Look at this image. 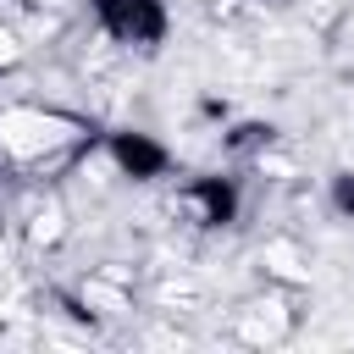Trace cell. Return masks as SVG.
I'll use <instances>...</instances> for the list:
<instances>
[{
	"mask_svg": "<svg viewBox=\"0 0 354 354\" xmlns=\"http://www.w3.org/2000/svg\"><path fill=\"white\" fill-rule=\"evenodd\" d=\"M260 271H266V282H277V288H304V282H310V254H304L299 238L277 232V238L260 243Z\"/></svg>",
	"mask_w": 354,
	"mask_h": 354,
	"instance_id": "cell-6",
	"label": "cell"
},
{
	"mask_svg": "<svg viewBox=\"0 0 354 354\" xmlns=\"http://www.w3.org/2000/svg\"><path fill=\"white\" fill-rule=\"evenodd\" d=\"M94 144V122L61 105L11 100L0 105V171L11 183H55Z\"/></svg>",
	"mask_w": 354,
	"mask_h": 354,
	"instance_id": "cell-1",
	"label": "cell"
},
{
	"mask_svg": "<svg viewBox=\"0 0 354 354\" xmlns=\"http://www.w3.org/2000/svg\"><path fill=\"white\" fill-rule=\"evenodd\" d=\"M100 22L111 28L116 44H155L166 33V11L160 0H94Z\"/></svg>",
	"mask_w": 354,
	"mask_h": 354,
	"instance_id": "cell-4",
	"label": "cell"
},
{
	"mask_svg": "<svg viewBox=\"0 0 354 354\" xmlns=\"http://www.w3.org/2000/svg\"><path fill=\"white\" fill-rule=\"evenodd\" d=\"M177 210H183L194 227H221V221L232 216V188H227V183H216V177L188 183V188L177 194Z\"/></svg>",
	"mask_w": 354,
	"mask_h": 354,
	"instance_id": "cell-7",
	"label": "cell"
},
{
	"mask_svg": "<svg viewBox=\"0 0 354 354\" xmlns=\"http://www.w3.org/2000/svg\"><path fill=\"white\" fill-rule=\"evenodd\" d=\"M77 310L100 315V321H122V315H133V282H122L111 271H88L77 282Z\"/></svg>",
	"mask_w": 354,
	"mask_h": 354,
	"instance_id": "cell-5",
	"label": "cell"
},
{
	"mask_svg": "<svg viewBox=\"0 0 354 354\" xmlns=\"http://www.w3.org/2000/svg\"><path fill=\"white\" fill-rule=\"evenodd\" d=\"M111 160H116L127 177H155V171L166 166V149L149 144L144 133H116V138H111Z\"/></svg>",
	"mask_w": 354,
	"mask_h": 354,
	"instance_id": "cell-8",
	"label": "cell"
},
{
	"mask_svg": "<svg viewBox=\"0 0 354 354\" xmlns=\"http://www.w3.org/2000/svg\"><path fill=\"white\" fill-rule=\"evenodd\" d=\"M227 332H232L238 343H249V348H277V343H288V337L299 332V288L266 282L260 293L238 299L232 315H227Z\"/></svg>",
	"mask_w": 354,
	"mask_h": 354,
	"instance_id": "cell-2",
	"label": "cell"
},
{
	"mask_svg": "<svg viewBox=\"0 0 354 354\" xmlns=\"http://www.w3.org/2000/svg\"><path fill=\"white\" fill-rule=\"evenodd\" d=\"M17 232L28 249H55L66 232H72V216H66V199L50 188V183H22V210H17Z\"/></svg>",
	"mask_w": 354,
	"mask_h": 354,
	"instance_id": "cell-3",
	"label": "cell"
},
{
	"mask_svg": "<svg viewBox=\"0 0 354 354\" xmlns=\"http://www.w3.org/2000/svg\"><path fill=\"white\" fill-rule=\"evenodd\" d=\"M22 61H28V39H22V28L0 17V72H17Z\"/></svg>",
	"mask_w": 354,
	"mask_h": 354,
	"instance_id": "cell-9",
	"label": "cell"
}]
</instances>
